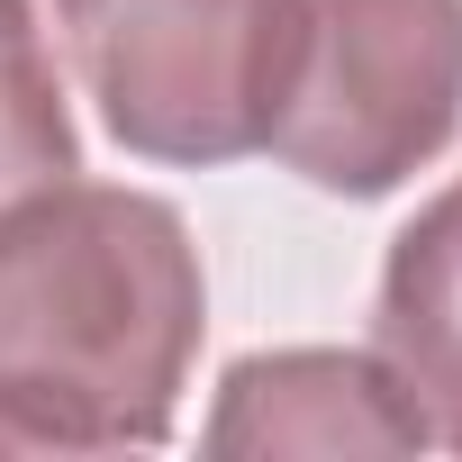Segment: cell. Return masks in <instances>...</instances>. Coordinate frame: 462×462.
Returning a JSON list of instances; mask_svg holds the SVG:
<instances>
[{
    "label": "cell",
    "mask_w": 462,
    "mask_h": 462,
    "mask_svg": "<svg viewBox=\"0 0 462 462\" xmlns=\"http://www.w3.org/2000/svg\"><path fill=\"white\" fill-rule=\"evenodd\" d=\"M208 336L172 199L46 181L0 208V453H154Z\"/></svg>",
    "instance_id": "obj_1"
},
{
    "label": "cell",
    "mask_w": 462,
    "mask_h": 462,
    "mask_svg": "<svg viewBox=\"0 0 462 462\" xmlns=\"http://www.w3.org/2000/svg\"><path fill=\"white\" fill-rule=\"evenodd\" d=\"M208 453H426L417 408L399 399L381 354H345V345H282V354H245L226 363L208 426Z\"/></svg>",
    "instance_id": "obj_4"
},
{
    "label": "cell",
    "mask_w": 462,
    "mask_h": 462,
    "mask_svg": "<svg viewBox=\"0 0 462 462\" xmlns=\"http://www.w3.org/2000/svg\"><path fill=\"white\" fill-rule=\"evenodd\" d=\"M55 37L118 154L208 172L263 154L300 0H55Z\"/></svg>",
    "instance_id": "obj_2"
},
{
    "label": "cell",
    "mask_w": 462,
    "mask_h": 462,
    "mask_svg": "<svg viewBox=\"0 0 462 462\" xmlns=\"http://www.w3.org/2000/svg\"><path fill=\"white\" fill-rule=\"evenodd\" d=\"M462 136V0H300L263 154L327 199H390Z\"/></svg>",
    "instance_id": "obj_3"
},
{
    "label": "cell",
    "mask_w": 462,
    "mask_h": 462,
    "mask_svg": "<svg viewBox=\"0 0 462 462\" xmlns=\"http://www.w3.org/2000/svg\"><path fill=\"white\" fill-rule=\"evenodd\" d=\"M82 172V127L28 0H0V208Z\"/></svg>",
    "instance_id": "obj_6"
},
{
    "label": "cell",
    "mask_w": 462,
    "mask_h": 462,
    "mask_svg": "<svg viewBox=\"0 0 462 462\" xmlns=\"http://www.w3.org/2000/svg\"><path fill=\"white\" fill-rule=\"evenodd\" d=\"M372 354L390 363L426 444L462 453V181H444L390 236L381 300H372Z\"/></svg>",
    "instance_id": "obj_5"
}]
</instances>
